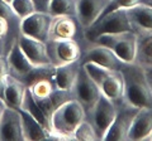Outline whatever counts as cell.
<instances>
[{"instance_id":"obj_30","label":"cell","mask_w":152,"mask_h":141,"mask_svg":"<svg viewBox=\"0 0 152 141\" xmlns=\"http://www.w3.org/2000/svg\"><path fill=\"white\" fill-rule=\"evenodd\" d=\"M32 1L34 4L37 12L48 13V6H50L51 0H32Z\"/></svg>"},{"instance_id":"obj_7","label":"cell","mask_w":152,"mask_h":141,"mask_svg":"<svg viewBox=\"0 0 152 141\" xmlns=\"http://www.w3.org/2000/svg\"><path fill=\"white\" fill-rule=\"evenodd\" d=\"M46 43L51 58V64L53 67L81 59V47L76 39H48Z\"/></svg>"},{"instance_id":"obj_34","label":"cell","mask_w":152,"mask_h":141,"mask_svg":"<svg viewBox=\"0 0 152 141\" xmlns=\"http://www.w3.org/2000/svg\"><path fill=\"white\" fill-rule=\"evenodd\" d=\"M145 72H146V78H147V81H148V84H150L151 91H152V68L145 69Z\"/></svg>"},{"instance_id":"obj_21","label":"cell","mask_w":152,"mask_h":141,"mask_svg":"<svg viewBox=\"0 0 152 141\" xmlns=\"http://www.w3.org/2000/svg\"><path fill=\"white\" fill-rule=\"evenodd\" d=\"M137 50L134 63L143 69L152 68V32H136Z\"/></svg>"},{"instance_id":"obj_37","label":"cell","mask_w":152,"mask_h":141,"mask_svg":"<svg viewBox=\"0 0 152 141\" xmlns=\"http://www.w3.org/2000/svg\"><path fill=\"white\" fill-rule=\"evenodd\" d=\"M148 140H151V141H152V134L150 135V137H148Z\"/></svg>"},{"instance_id":"obj_38","label":"cell","mask_w":152,"mask_h":141,"mask_svg":"<svg viewBox=\"0 0 152 141\" xmlns=\"http://www.w3.org/2000/svg\"><path fill=\"white\" fill-rule=\"evenodd\" d=\"M108 1H110V0H108Z\"/></svg>"},{"instance_id":"obj_18","label":"cell","mask_w":152,"mask_h":141,"mask_svg":"<svg viewBox=\"0 0 152 141\" xmlns=\"http://www.w3.org/2000/svg\"><path fill=\"white\" fill-rule=\"evenodd\" d=\"M81 68V59L75 60L67 64H62L55 67V84L61 91L71 92L77 78L79 70Z\"/></svg>"},{"instance_id":"obj_9","label":"cell","mask_w":152,"mask_h":141,"mask_svg":"<svg viewBox=\"0 0 152 141\" xmlns=\"http://www.w3.org/2000/svg\"><path fill=\"white\" fill-rule=\"evenodd\" d=\"M7 62L9 67V73L18 79H33L39 67H36L29 59L26 57L18 43H14L7 53Z\"/></svg>"},{"instance_id":"obj_12","label":"cell","mask_w":152,"mask_h":141,"mask_svg":"<svg viewBox=\"0 0 152 141\" xmlns=\"http://www.w3.org/2000/svg\"><path fill=\"white\" fill-rule=\"evenodd\" d=\"M0 140H26L22 124V115L18 109L7 106L1 120H0Z\"/></svg>"},{"instance_id":"obj_27","label":"cell","mask_w":152,"mask_h":141,"mask_svg":"<svg viewBox=\"0 0 152 141\" xmlns=\"http://www.w3.org/2000/svg\"><path fill=\"white\" fill-rule=\"evenodd\" d=\"M10 6L20 19H24V18L37 12L32 0H13Z\"/></svg>"},{"instance_id":"obj_15","label":"cell","mask_w":152,"mask_h":141,"mask_svg":"<svg viewBox=\"0 0 152 141\" xmlns=\"http://www.w3.org/2000/svg\"><path fill=\"white\" fill-rule=\"evenodd\" d=\"M80 28H81V25L79 24V22L75 17H70V15L52 17L48 39L52 40L76 39L79 35Z\"/></svg>"},{"instance_id":"obj_16","label":"cell","mask_w":152,"mask_h":141,"mask_svg":"<svg viewBox=\"0 0 152 141\" xmlns=\"http://www.w3.org/2000/svg\"><path fill=\"white\" fill-rule=\"evenodd\" d=\"M152 134V109H140L132 121L127 140H148Z\"/></svg>"},{"instance_id":"obj_3","label":"cell","mask_w":152,"mask_h":141,"mask_svg":"<svg viewBox=\"0 0 152 141\" xmlns=\"http://www.w3.org/2000/svg\"><path fill=\"white\" fill-rule=\"evenodd\" d=\"M85 117L86 114L84 107L76 100L71 98L52 112L50 117L51 131L74 135V131L85 120Z\"/></svg>"},{"instance_id":"obj_10","label":"cell","mask_w":152,"mask_h":141,"mask_svg":"<svg viewBox=\"0 0 152 141\" xmlns=\"http://www.w3.org/2000/svg\"><path fill=\"white\" fill-rule=\"evenodd\" d=\"M52 22V15L50 13L34 12L29 17L22 19L20 33L31 38L42 42H47L50 37V27Z\"/></svg>"},{"instance_id":"obj_31","label":"cell","mask_w":152,"mask_h":141,"mask_svg":"<svg viewBox=\"0 0 152 141\" xmlns=\"http://www.w3.org/2000/svg\"><path fill=\"white\" fill-rule=\"evenodd\" d=\"M9 73V67L7 62V57H0V77H4Z\"/></svg>"},{"instance_id":"obj_36","label":"cell","mask_w":152,"mask_h":141,"mask_svg":"<svg viewBox=\"0 0 152 141\" xmlns=\"http://www.w3.org/2000/svg\"><path fill=\"white\" fill-rule=\"evenodd\" d=\"M3 1H5L7 4H9V5H10V4H12V1H13V0H3Z\"/></svg>"},{"instance_id":"obj_17","label":"cell","mask_w":152,"mask_h":141,"mask_svg":"<svg viewBox=\"0 0 152 141\" xmlns=\"http://www.w3.org/2000/svg\"><path fill=\"white\" fill-rule=\"evenodd\" d=\"M127 14L134 32H152V5L140 3L127 9Z\"/></svg>"},{"instance_id":"obj_2","label":"cell","mask_w":152,"mask_h":141,"mask_svg":"<svg viewBox=\"0 0 152 141\" xmlns=\"http://www.w3.org/2000/svg\"><path fill=\"white\" fill-rule=\"evenodd\" d=\"M89 43L104 45L112 49L117 54V57L126 64H132L136 60L137 34L134 30L100 34Z\"/></svg>"},{"instance_id":"obj_1","label":"cell","mask_w":152,"mask_h":141,"mask_svg":"<svg viewBox=\"0 0 152 141\" xmlns=\"http://www.w3.org/2000/svg\"><path fill=\"white\" fill-rule=\"evenodd\" d=\"M121 72L124 79L123 101L137 109H152V91L146 78L145 69L136 63H124Z\"/></svg>"},{"instance_id":"obj_5","label":"cell","mask_w":152,"mask_h":141,"mask_svg":"<svg viewBox=\"0 0 152 141\" xmlns=\"http://www.w3.org/2000/svg\"><path fill=\"white\" fill-rule=\"evenodd\" d=\"M103 93L100 91V88H99V86L90 78V76L86 73V70L81 65V68L79 70V74H77V78H76V82L74 84L72 90H71V97L84 107L86 117L93 111V109L98 103Z\"/></svg>"},{"instance_id":"obj_6","label":"cell","mask_w":152,"mask_h":141,"mask_svg":"<svg viewBox=\"0 0 152 141\" xmlns=\"http://www.w3.org/2000/svg\"><path fill=\"white\" fill-rule=\"evenodd\" d=\"M117 116V103L110 98L102 95L93 111L86 117V120L93 125L96 132L98 140H104L109 127L112 126Z\"/></svg>"},{"instance_id":"obj_14","label":"cell","mask_w":152,"mask_h":141,"mask_svg":"<svg viewBox=\"0 0 152 141\" xmlns=\"http://www.w3.org/2000/svg\"><path fill=\"white\" fill-rule=\"evenodd\" d=\"M108 3V0H76V19L83 30H86L99 19Z\"/></svg>"},{"instance_id":"obj_22","label":"cell","mask_w":152,"mask_h":141,"mask_svg":"<svg viewBox=\"0 0 152 141\" xmlns=\"http://www.w3.org/2000/svg\"><path fill=\"white\" fill-rule=\"evenodd\" d=\"M22 115L23 131L26 140H47L50 139V131L45 129L34 117H32L28 112L19 109Z\"/></svg>"},{"instance_id":"obj_32","label":"cell","mask_w":152,"mask_h":141,"mask_svg":"<svg viewBox=\"0 0 152 141\" xmlns=\"http://www.w3.org/2000/svg\"><path fill=\"white\" fill-rule=\"evenodd\" d=\"M0 57H7V43L1 37H0Z\"/></svg>"},{"instance_id":"obj_29","label":"cell","mask_w":152,"mask_h":141,"mask_svg":"<svg viewBox=\"0 0 152 141\" xmlns=\"http://www.w3.org/2000/svg\"><path fill=\"white\" fill-rule=\"evenodd\" d=\"M140 3L148 4V0H110V1L108 3V5L105 6V9H104V12L102 13V15H104V14H107L109 12L118 10V9H128L131 6L137 5V4H140Z\"/></svg>"},{"instance_id":"obj_39","label":"cell","mask_w":152,"mask_h":141,"mask_svg":"<svg viewBox=\"0 0 152 141\" xmlns=\"http://www.w3.org/2000/svg\"><path fill=\"white\" fill-rule=\"evenodd\" d=\"M151 1H152V0H151Z\"/></svg>"},{"instance_id":"obj_8","label":"cell","mask_w":152,"mask_h":141,"mask_svg":"<svg viewBox=\"0 0 152 141\" xmlns=\"http://www.w3.org/2000/svg\"><path fill=\"white\" fill-rule=\"evenodd\" d=\"M140 109L122 101L117 103V116L109 127L104 140H127L132 121Z\"/></svg>"},{"instance_id":"obj_4","label":"cell","mask_w":152,"mask_h":141,"mask_svg":"<svg viewBox=\"0 0 152 141\" xmlns=\"http://www.w3.org/2000/svg\"><path fill=\"white\" fill-rule=\"evenodd\" d=\"M131 30H133V27L129 22V18H128L127 9H118V10L109 12L102 15L91 27L84 30V39H86L89 43L100 34Z\"/></svg>"},{"instance_id":"obj_28","label":"cell","mask_w":152,"mask_h":141,"mask_svg":"<svg viewBox=\"0 0 152 141\" xmlns=\"http://www.w3.org/2000/svg\"><path fill=\"white\" fill-rule=\"evenodd\" d=\"M74 135L76 140H98V136L93 125L86 119L76 127V130L74 131Z\"/></svg>"},{"instance_id":"obj_24","label":"cell","mask_w":152,"mask_h":141,"mask_svg":"<svg viewBox=\"0 0 152 141\" xmlns=\"http://www.w3.org/2000/svg\"><path fill=\"white\" fill-rule=\"evenodd\" d=\"M20 109L24 110L26 112H28V114H29L32 117H34V119L38 122H39V124L43 126L45 129L51 131L50 120L47 119V116L43 114V111L41 110V107L38 106V103L36 102L34 97L32 96L29 88H27V91H26V95H24V98H23V102H22Z\"/></svg>"},{"instance_id":"obj_35","label":"cell","mask_w":152,"mask_h":141,"mask_svg":"<svg viewBox=\"0 0 152 141\" xmlns=\"http://www.w3.org/2000/svg\"><path fill=\"white\" fill-rule=\"evenodd\" d=\"M7 102L3 100V98H0V120H1V117H3V114H4V111H5L7 109Z\"/></svg>"},{"instance_id":"obj_19","label":"cell","mask_w":152,"mask_h":141,"mask_svg":"<svg viewBox=\"0 0 152 141\" xmlns=\"http://www.w3.org/2000/svg\"><path fill=\"white\" fill-rule=\"evenodd\" d=\"M5 78V93H4V101L8 106L14 107V109H20L23 98H24L27 91V83L22 79H18L17 77L8 73L4 76Z\"/></svg>"},{"instance_id":"obj_23","label":"cell","mask_w":152,"mask_h":141,"mask_svg":"<svg viewBox=\"0 0 152 141\" xmlns=\"http://www.w3.org/2000/svg\"><path fill=\"white\" fill-rule=\"evenodd\" d=\"M53 77H55V74L53 76L41 77L28 84V88H29L32 96L34 97L36 101L46 100V98H48L53 93V91L57 88L55 84Z\"/></svg>"},{"instance_id":"obj_20","label":"cell","mask_w":152,"mask_h":141,"mask_svg":"<svg viewBox=\"0 0 152 141\" xmlns=\"http://www.w3.org/2000/svg\"><path fill=\"white\" fill-rule=\"evenodd\" d=\"M100 91L104 96L110 98L115 103H121L124 98V79L119 70H112L110 74L100 84Z\"/></svg>"},{"instance_id":"obj_25","label":"cell","mask_w":152,"mask_h":141,"mask_svg":"<svg viewBox=\"0 0 152 141\" xmlns=\"http://www.w3.org/2000/svg\"><path fill=\"white\" fill-rule=\"evenodd\" d=\"M48 13L52 17L70 15L76 18V0H51Z\"/></svg>"},{"instance_id":"obj_33","label":"cell","mask_w":152,"mask_h":141,"mask_svg":"<svg viewBox=\"0 0 152 141\" xmlns=\"http://www.w3.org/2000/svg\"><path fill=\"white\" fill-rule=\"evenodd\" d=\"M4 93H5V78L0 77V98L4 100Z\"/></svg>"},{"instance_id":"obj_11","label":"cell","mask_w":152,"mask_h":141,"mask_svg":"<svg viewBox=\"0 0 152 141\" xmlns=\"http://www.w3.org/2000/svg\"><path fill=\"white\" fill-rule=\"evenodd\" d=\"M17 43L20 47L23 53L36 67H46L51 64V58L47 49V43L42 40H38L24 34H19Z\"/></svg>"},{"instance_id":"obj_13","label":"cell","mask_w":152,"mask_h":141,"mask_svg":"<svg viewBox=\"0 0 152 141\" xmlns=\"http://www.w3.org/2000/svg\"><path fill=\"white\" fill-rule=\"evenodd\" d=\"M85 62H94L112 70H119L122 68V65L124 64L117 57V54L112 49H109L104 45L94 44V43H88L81 64Z\"/></svg>"},{"instance_id":"obj_26","label":"cell","mask_w":152,"mask_h":141,"mask_svg":"<svg viewBox=\"0 0 152 141\" xmlns=\"http://www.w3.org/2000/svg\"><path fill=\"white\" fill-rule=\"evenodd\" d=\"M81 65H83V68L86 70V73L90 76V78H91L99 87H100L103 81L112 72V69H108V68L103 67V65H99V64L94 63V62H85Z\"/></svg>"}]
</instances>
